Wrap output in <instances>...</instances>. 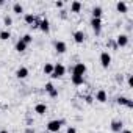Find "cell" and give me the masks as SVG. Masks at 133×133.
<instances>
[{
  "mask_svg": "<svg viewBox=\"0 0 133 133\" xmlns=\"http://www.w3.org/2000/svg\"><path fill=\"white\" fill-rule=\"evenodd\" d=\"M64 74H66V68H64L61 63H58V64L53 66V72L50 74V77L52 78H61Z\"/></svg>",
  "mask_w": 133,
  "mask_h": 133,
  "instance_id": "cell-1",
  "label": "cell"
},
{
  "mask_svg": "<svg viewBox=\"0 0 133 133\" xmlns=\"http://www.w3.org/2000/svg\"><path fill=\"white\" fill-rule=\"evenodd\" d=\"M63 122H64V121H61V119H53V121H50V122L47 124V130H49V133H56V131L61 128Z\"/></svg>",
  "mask_w": 133,
  "mask_h": 133,
  "instance_id": "cell-2",
  "label": "cell"
},
{
  "mask_svg": "<svg viewBox=\"0 0 133 133\" xmlns=\"http://www.w3.org/2000/svg\"><path fill=\"white\" fill-rule=\"evenodd\" d=\"M100 64H102L103 69H108L110 68V64H111V55L108 52H102L100 53Z\"/></svg>",
  "mask_w": 133,
  "mask_h": 133,
  "instance_id": "cell-3",
  "label": "cell"
},
{
  "mask_svg": "<svg viewBox=\"0 0 133 133\" xmlns=\"http://www.w3.org/2000/svg\"><path fill=\"white\" fill-rule=\"evenodd\" d=\"M85 72H86V64L85 63H77L72 69V75H82L83 77Z\"/></svg>",
  "mask_w": 133,
  "mask_h": 133,
  "instance_id": "cell-4",
  "label": "cell"
},
{
  "mask_svg": "<svg viewBox=\"0 0 133 133\" xmlns=\"http://www.w3.org/2000/svg\"><path fill=\"white\" fill-rule=\"evenodd\" d=\"M91 27H92V30H94V33L96 35H100V31H102V19H91Z\"/></svg>",
  "mask_w": 133,
  "mask_h": 133,
  "instance_id": "cell-5",
  "label": "cell"
},
{
  "mask_svg": "<svg viewBox=\"0 0 133 133\" xmlns=\"http://www.w3.org/2000/svg\"><path fill=\"white\" fill-rule=\"evenodd\" d=\"M116 45L117 47H127L128 45V36L127 35H119L116 38Z\"/></svg>",
  "mask_w": 133,
  "mask_h": 133,
  "instance_id": "cell-6",
  "label": "cell"
},
{
  "mask_svg": "<svg viewBox=\"0 0 133 133\" xmlns=\"http://www.w3.org/2000/svg\"><path fill=\"white\" fill-rule=\"evenodd\" d=\"M85 39H86V35H85L82 30H77V31L74 33V41H75L77 44H83Z\"/></svg>",
  "mask_w": 133,
  "mask_h": 133,
  "instance_id": "cell-7",
  "label": "cell"
},
{
  "mask_svg": "<svg viewBox=\"0 0 133 133\" xmlns=\"http://www.w3.org/2000/svg\"><path fill=\"white\" fill-rule=\"evenodd\" d=\"M16 77H17L19 80L27 78V77H28V69H27V68H24V66H21V68L16 71Z\"/></svg>",
  "mask_w": 133,
  "mask_h": 133,
  "instance_id": "cell-8",
  "label": "cell"
},
{
  "mask_svg": "<svg viewBox=\"0 0 133 133\" xmlns=\"http://www.w3.org/2000/svg\"><path fill=\"white\" fill-rule=\"evenodd\" d=\"M39 30H41L42 33H45V35H47V33L50 31V22H49L47 19H42V21L39 22Z\"/></svg>",
  "mask_w": 133,
  "mask_h": 133,
  "instance_id": "cell-9",
  "label": "cell"
},
{
  "mask_svg": "<svg viewBox=\"0 0 133 133\" xmlns=\"http://www.w3.org/2000/svg\"><path fill=\"white\" fill-rule=\"evenodd\" d=\"M122 128H124L122 121H113V122H111V130H113L114 133H121Z\"/></svg>",
  "mask_w": 133,
  "mask_h": 133,
  "instance_id": "cell-10",
  "label": "cell"
},
{
  "mask_svg": "<svg viewBox=\"0 0 133 133\" xmlns=\"http://www.w3.org/2000/svg\"><path fill=\"white\" fill-rule=\"evenodd\" d=\"M55 50L58 53H64L68 50V45H66V42H63V41H55Z\"/></svg>",
  "mask_w": 133,
  "mask_h": 133,
  "instance_id": "cell-11",
  "label": "cell"
},
{
  "mask_svg": "<svg viewBox=\"0 0 133 133\" xmlns=\"http://www.w3.org/2000/svg\"><path fill=\"white\" fill-rule=\"evenodd\" d=\"M96 100H97V102H100V103H105V102L108 100V96H107V92H105L103 89L97 91V94H96Z\"/></svg>",
  "mask_w": 133,
  "mask_h": 133,
  "instance_id": "cell-12",
  "label": "cell"
},
{
  "mask_svg": "<svg viewBox=\"0 0 133 133\" xmlns=\"http://www.w3.org/2000/svg\"><path fill=\"white\" fill-rule=\"evenodd\" d=\"M71 82H72L75 86H82V85L85 83V78H83L82 75H72V77H71Z\"/></svg>",
  "mask_w": 133,
  "mask_h": 133,
  "instance_id": "cell-13",
  "label": "cell"
},
{
  "mask_svg": "<svg viewBox=\"0 0 133 133\" xmlns=\"http://www.w3.org/2000/svg\"><path fill=\"white\" fill-rule=\"evenodd\" d=\"M35 113H38V114H45L47 113V105L45 103H38L36 107H35Z\"/></svg>",
  "mask_w": 133,
  "mask_h": 133,
  "instance_id": "cell-14",
  "label": "cell"
},
{
  "mask_svg": "<svg viewBox=\"0 0 133 133\" xmlns=\"http://www.w3.org/2000/svg\"><path fill=\"white\" fill-rule=\"evenodd\" d=\"M24 21H25V24H28V25L31 27L38 19H36V16H35V14H30V13H28V14H25V16H24Z\"/></svg>",
  "mask_w": 133,
  "mask_h": 133,
  "instance_id": "cell-15",
  "label": "cell"
},
{
  "mask_svg": "<svg viewBox=\"0 0 133 133\" xmlns=\"http://www.w3.org/2000/svg\"><path fill=\"white\" fill-rule=\"evenodd\" d=\"M102 14H103V10H102L100 6H94V8H92V17H94V19H100Z\"/></svg>",
  "mask_w": 133,
  "mask_h": 133,
  "instance_id": "cell-16",
  "label": "cell"
},
{
  "mask_svg": "<svg viewBox=\"0 0 133 133\" xmlns=\"http://www.w3.org/2000/svg\"><path fill=\"white\" fill-rule=\"evenodd\" d=\"M80 10H82V3L80 2H77V0H75V2L71 3V11L72 13H80Z\"/></svg>",
  "mask_w": 133,
  "mask_h": 133,
  "instance_id": "cell-17",
  "label": "cell"
},
{
  "mask_svg": "<svg viewBox=\"0 0 133 133\" xmlns=\"http://www.w3.org/2000/svg\"><path fill=\"white\" fill-rule=\"evenodd\" d=\"M116 10H117L119 13H127L128 8H127V3H125V2H117V3H116Z\"/></svg>",
  "mask_w": 133,
  "mask_h": 133,
  "instance_id": "cell-18",
  "label": "cell"
},
{
  "mask_svg": "<svg viewBox=\"0 0 133 133\" xmlns=\"http://www.w3.org/2000/svg\"><path fill=\"white\" fill-rule=\"evenodd\" d=\"M25 49H27V44H24V42L19 39L17 44H16V50H17L19 53H22V52H25Z\"/></svg>",
  "mask_w": 133,
  "mask_h": 133,
  "instance_id": "cell-19",
  "label": "cell"
},
{
  "mask_svg": "<svg viewBox=\"0 0 133 133\" xmlns=\"http://www.w3.org/2000/svg\"><path fill=\"white\" fill-rule=\"evenodd\" d=\"M13 11H14L16 14H22V13H24V6H22L21 3H14V5H13Z\"/></svg>",
  "mask_w": 133,
  "mask_h": 133,
  "instance_id": "cell-20",
  "label": "cell"
},
{
  "mask_svg": "<svg viewBox=\"0 0 133 133\" xmlns=\"http://www.w3.org/2000/svg\"><path fill=\"white\" fill-rule=\"evenodd\" d=\"M11 38V33L8 31V30H3V31H0V39L2 41H8Z\"/></svg>",
  "mask_w": 133,
  "mask_h": 133,
  "instance_id": "cell-21",
  "label": "cell"
},
{
  "mask_svg": "<svg viewBox=\"0 0 133 133\" xmlns=\"http://www.w3.org/2000/svg\"><path fill=\"white\" fill-rule=\"evenodd\" d=\"M52 72H53V64H50V63H45V66H44V74L50 75Z\"/></svg>",
  "mask_w": 133,
  "mask_h": 133,
  "instance_id": "cell-22",
  "label": "cell"
},
{
  "mask_svg": "<svg viewBox=\"0 0 133 133\" xmlns=\"http://www.w3.org/2000/svg\"><path fill=\"white\" fill-rule=\"evenodd\" d=\"M21 41H22V42H24V44H27V45H28V44H30V42H31V41H33V36H31V35H28V33H27V35H24V36H22V38H21Z\"/></svg>",
  "mask_w": 133,
  "mask_h": 133,
  "instance_id": "cell-23",
  "label": "cell"
},
{
  "mask_svg": "<svg viewBox=\"0 0 133 133\" xmlns=\"http://www.w3.org/2000/svg\"><path fill=\"white\" fill-rule=\"evenodd\" d=\"M127 100H128L127 97H124V96H121V97H117V100H116V102H117L119 105H125V103H127Z\"/></svg>",
  "mask_w": 133,
  "mask_h": 133,
  "instance_id": "cell-24",
  "label": "cell"
},
{
  "mask_svg": "<svg viewBox=\"0 0 133 133\" xmlns=\"http://www.w3.org/2000/svg\"><path fill=\"white\" fill-rule=\"evenodd\" d=\"M3 24H5L6 27H10V25L13 24V19H11L10 16H5V19H3Z\"/></svg>",
  "mask_w": 133,
  "mask_h": 133,
  "instance_id": "cell-25",
  "label": "cell"
},
{
  "mask_svg": "<svg viewBox=\"0 0 133 133\" xmlns=\"http://www.w3.org/2000/svg\"><path fill=\"white\" fill-rule=\"evenodd\" d=\"M53 89H55V86H53L52 83H47V85H45V91H47V92H52Z\"/></svg>",
  "mask_w": 133,
  "mask_h": 133,
  "instance_id": "cell-26",
  "label": "cell"
},
{
  "mask_svg": "<svg viewBox=\"0 0 133 133\" xmlns=\"http://www.w3.org/2000/svg\"><path fill=\"white\" fill-rule=\"evenodd\" d=\"M125 107L131 110V108H133V100H131V99H128V100H127V103H125Z\"/></svg>",
  "mask_w": 133,
  "mask_h": 133,
  "instance_id": "cell-27",
  "label": "cell"
},
{
  "mask_svg": "<svg viewBox=\"0 0 133 133\" xmlns=\"http://www.w3.org/2000/svg\"><path fill=\"white\" fill-rule=\"evenodd\" d=\"M128 86H133V75H128Z\"/></svg>",
  "mask_w": 133,
  "mask_h": 133,
  "instance_id": "cell-28",
  "label": "cell"
},
{
  "mask_svg": "<svg viewBox=\"0 0 133 133\" xmlns=\"http://www.w3.org/2000/svg\"><path fill=\"white\" fill-rule=\"evenodd\" d=\"M66 133H77V130H75L74 127H69V128H68V131H66Z\"/></svg>",
  "mask_w": 133,
  "mask_h": 133,
  "instance_id": "cell-29",
  "label": "cell"
},
{
  "mask_svg": "<svg viewBox=\"0 0 133 133\" xmlns=\"http://www.w3.org/2000/svg\"><path fill=\"white\" fill-rule=\"evenodd\" d=\"M55 6H56V8H63L64 3H63V2H55Z\"/></svg>",
  "mask_w": 133,
  "mask_h": 133,
  "instance_id": "cell-30",
  "label": "cell"
},
{
  "mask_svg": "<svg viewBox=\"0 0 133 133\" xmlns=\"http://www.w3.org/2000/svg\"><path fill=\"white\" fill-rule=\"evenodd\" d=\"M85 100H86V103H91V102H92V97H91V96H86Z\"/></svg>",
  "mask_w": 133,
  "mask_h": 133,
  "instance_id": "cell-31",
  "label": "cell"
},
{
  "mask_svg": "<svg viewBox=\"0 0 133 133\" xmlns=\"http://www.w3.org/2000/svg\"><path fill=\"white\" fill-rule=\"evenodd\" d=\"M27 133H35V130H31V128H28V130H27Z\"/></svg>",
  "mask_w": 133,
  "mask_h": 133,
  "instance_id": "cell-32",
  "label": "cell"
},
{
  "mask_svg": "<svg viewBox=\"0 0 133 133\" xmlns=\"http://www.w3.org/2000/svg\"><path fill=\"white\" fill-rule=\"evenodd\" d=\"M121 133H131V131H130V130H122Z\"/></svg>",
  "mask_w": 133,
  "mask_h": 133,
  "instance_id": "cell-33",
  "label": "cell"
},
{
  "mask_svg": "<svg viewBox=\"0 0 133 133\" xmlns=\"http://www.w3.org/2000/svg\"><path fill=\"white\" fill-rule=\"evenodd\" d=\"M0 133H10L8 130H0Z\"/></svg>",
  "mask_w": 133,
  "mask_h": 133,
  "instance_id": "cell-34",
  "label": "cell"
},
{
  "mask_svg": "<svg viewBox=\"0 0 133 133\" xmlns=\"http://www.w3.org/2000/svg\"><path fill=\"white\" fill-rule=\"evenodd\" d=\"M47 133H49V131H47Z\"/></svg>",
  "mask_w": 133,
  "mask_h": 133,
  "instance_id": "cell-35",
  "label": "cell"
}]
</instances>
